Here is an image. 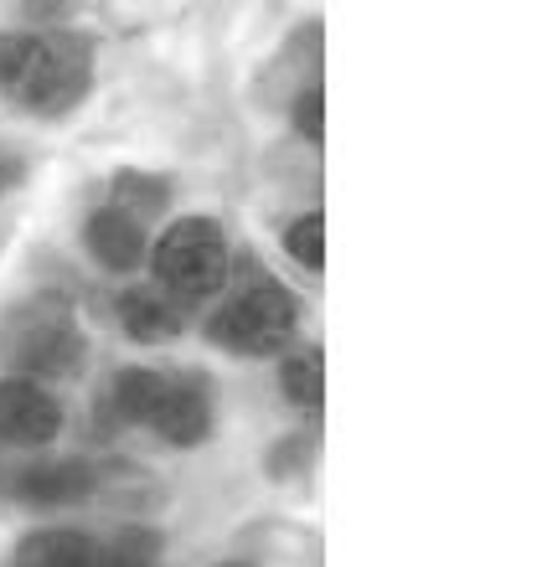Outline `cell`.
<instances>
[{"label": "cell", "instance_id": "obj_1", "mask_svg": "<svg viewBox=\"0 0 542 567\" xmlns=\"http://www.w3.org/2000/svg\"><path fill=\"white\" fill-rule=\"evenodd\" d=\"M93 84V63L78 36L16 32L0 36V93L26 114H68Z\"/></svg>", "mask_w": 542, "mask_h": 567}, {"label": "cell", "instance_id": "obj_2", "mask_svg": "<svg viewBox=\"0 0 542 567\" xmlns=\"http://www.w3.org/2000/svg\"><path fill=\"white\" fill-rule=\"evenodd\" d=\"M0 356L16 371H26V382L32 377H68L84 367V331H78L68 300L42 294V300L21 304L0 325Z\"/></svg>", "mask_w": 542, "mask_h": 567}, {"label": "cell", "instance_id": "obj_3", "mask_svg": "<svg viewBox=\"0 0 542 567\" xmlns=\"http://www.w3.org/2000/svg\"><path fill=\"white\" fill-rule=\"evenodd\" d=\"M155 279L170 289V300H207L228 279V243L212 218L170 222L166 237L155 243Z\"/></svg>", "mask_w": 542, "mask_h": 567}, {"label": "cell", "instance_id": "obj_4", "mask_svg": "<svg viewBox=\"0 0 542 567\" xmlns=\"http://www.w3.org/2000/svg\"><path fill=\"white\" fill-rule=\"evenodd\" d=\"M295 320H300V304L289 289L279 284H254L243 289L237 300H228L212 315L207 335L218 341L222 351L233 356H269V351H285L289 335H295Z\"/></svg>", "mask_w": 542, "mask_h": 567}, {"label": "cell", "instance_id": "obj_5", "mask_svg": "<svg viewBox=\"0 0 542 567\" xmlns=\"http://www.w3.org/2000/svg\"><path fill=\"white\" fill-rule=\"evenodd\" d=\"M63 429V408L47 387L26 382V377H5L0 382V438L5 444H47Z\"/></svg>", "mask_w": 542, "mask_h": 567}, {"label": "cell", "instance_id": "obj_6", "mask_svg": "<svg viewBox=\"0 0 542 567\" xmlns=\"http://www.w3.org/2000/svg\"><path fill=\"white\" fill-rule=\"evenodd\" d=\"M151 429L166 444H202L212 434V398H207V382L202 377H170L166 382V398L155 408Z\"/></svg>", "mask_w": 542, "mask_h": 567}, {"label": "cell", "instance_id": "obj_7", "mask_svg": "<svg viewBox=\"0 0 542 567\" xmlns=\"http://www.w3.org/2000/svg\"><path fill=\"white\" fill-rule=\"evenodd\" d=\"M84 237H88V253H93L103 268H135L140 253H145V227H140L130 212H119V207L93 212Z\"/></svg>", "mask_w": 542, "mask_h": 567}, {"label": "cell", "instance_id": "obj_8", "mask_svg": "<svg viewBox=\"0 0 542 567\" xmlns=\"http://www.w3.org/2000/svg\"><path fill=\"white\" fill-rule=\"evenodd\" d=\"M88 490H93V469L78 465V459L36 465V469H26L16 485V496L26 505H73V501H84Z\"/></svg>", "mask_w": 542, "mask_h": 567}, {"label": "cell", "instance_id": "obj_9", "mask_svg": "<svg viewBox=\"0 0 542 567\" xmlns=\"http://www.w3.org/2000/svg\"><path fill=\"white\" fill-rule=\"evenodd\" d=\"M119 320H124V331L135 335V341H176L181 335V310L170 300L166 289H130L124 300H119Z\"/></svg>", "mask_w": 542, "mask_h": 567}, {"label": "cell", "instance_id": "obj_10", "mask_svg": "<svg viewBox=\"0 0 542 567\" xmlns=\"http://www.w3.org/2000/svg\"><path fill=\"white\" fill-rule=\"evenodd\" d=\"M166 382L170 377L145 371V367L119 371L114 382H109V408H114L119 423H145V429H151L155 408H161V398H166Z\"/></svg>", "mask_w": 542, "mask_h": 567}, {"label": "cell", "instance_id": "obj_11", "mask_svg": "<svg viewBox=\"0 0 542 567\" xmlns=\"http://www.w3.org/2000/svg\"><path fill=\"white\" fill-rule=\"evenodd\" d=\"M11 567H99V547L78 532H36L21 542Z\"/></svg>", "mask_w": 542, "mask_h": 567}, {"label": "cell", "instance_id": "obj_12", "mask_svg": "<svg viewBox=\"0 0 542 567\" xmlns=\"http://www.w3.org/2000/svg\"><path fill=\"white\" fill-rule=\"evenodd\" d=\"M279 387L295 408H321V392H325V367H321V351H295L285 367H279Z\"/></svg>", "mask_w": 542, "mask_h": 567}, {"label": "cell", "instance_id": "obj_13", "mask_svg": "<svg viewBox=\"0 0 542 567\" xmlns=\"http://www.w3.org/2000/svg\"><path fill=\"white\" fill-rule=\"evenodd\" d=\"M99 567H161V536L145 526H130L109 547H99Z\"/></svg>", "mask_w": 542, "mask_h": 567}, {"label": "cell", "instance_id": "obj_14", "mask_svg": "<svg viewBox=\"0 0 542 567\" xmlns=\"http://www.w3.org/2000/svg\"><path fill=\"white\" fill-rule=\"evenodd\" d=\"M114 186H119V212H130L135 222H140V212H161L166 207V181H155V176L124 170Z\"/></svg>", "mask_w": 542, "mask_h": 567}, {"label": "cell", "instance_id": "obj_15", "mask_svg": "<svg viewBox=\"0 0 542 567\" xmlns=\"http://www.w3.org/2000/svg\"><path fill=\"white\" fill-rule=\"evenodd\" d=\"M285 248H289V258H300L306 268H321L325 264V218L321 212H306V218L295 222L285 233Z\"/></svg>", "mask_w": 542, "mask_h": 567}, {"label": "cell", "instance_id": "obj_16", "mask_svg": "<svg viewBox=\"0 0 542 567\" xmlns=\"http://www.w3.org/2000/svg\"><path fill=\"white\" fill-rule=\"evenodd\" d=\"M295 124H300V134H306V140H316V145L325 140V99H321V88H306V93H300V103H295Z\"/></svg>", "mask_w": 542, "mask_h": 567}, {"label": "cell", "instance_id": "obj_17", "mask_svg": "<svg viewBox=\"0 0 542 567\" xmlns=\"http://www.w3.org/2000/svg\"><path fill=\"white\" fill-rule=\"evenodd\" d=\"M228 567H237V563H228Z\"/></svg>", "mask_w": 542, "mask_h": 567}]
</instances>
